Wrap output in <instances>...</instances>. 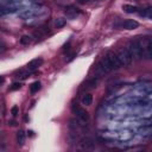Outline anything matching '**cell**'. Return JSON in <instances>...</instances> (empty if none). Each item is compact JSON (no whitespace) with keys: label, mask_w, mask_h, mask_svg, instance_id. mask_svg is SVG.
I'll return each mask as SVG.
<instances>
[{"label":"cell","mask_w":152,"mask_h":152,"mask_svg":"<svg viewBox=\"0 0 152 152\" xmlns=\"http://www.w3.org/2000/svg\"><path fill=\"white\" fill-rule=\"evenodd\" d=\"M42 63H43V59L42 58H34V59H32V61H30L28 63H27V69L28 70H36V69H38V66H40L42 65Z\"/></svg>","instance_id":"cell-8"},{"label":"cell","mask_w":152,"mask_h":152,"mask_svg":"<svg viewBox=\"0 0 152 152\" xmlns=\"http://www.w3.org/2000/svg\"><path fill=\"white\" fill-rule=\"evenodd\" d=\"M82 104H84V106H90L91 103H93V95L91 94H89V93H87V94H84L83 96H82Z\"/></svg>","instance_id":"cell-11"},{"label":"cell","mask_w":152,"mask_h":152,"mask_svg":"<svg viewBox=\"0 0 152 152\" xmlns=\"http://www.w3.org/2000/svg\"><path fill=\"white\" fill-rule=\"evenodd\" d=\"M106 58H107V61H108V63H109V65L112 66L113 70H114V69L116 70V69H119V68L122 66V64H121V62L119 61L116 53H114V52H108L107 56H106Z\"/></svg>","instance_id":"cell-5"},{"label":"cell","mask_w":152,"mask_h":152,"mask_svg":"<svg viewBox=\"0 0 152 152\" xmlns=\"http://www.w3.org/2000/svg\"><path fill=\"white\" fill-rule=\"evenodd\" d=\"M116 56L119 58V61L121 62L122 66H128L132 64L133 62V57L131 55V52L127 50V48H121L116 51Z\"/></svg>","instance_id":"cell-1"},{"label":"cell","mask_w":152,"mask_h":152,"mask_svg":"<svg viewBox=\"0 0 152 152\" xmlns=\"http://www.w3.org/2000/svg\"><path fill=\"white\" fill-rule=\"evenodd\" d=\"M74 112H75L76 116L78 118V120H80L82 124H86V122L89 120V113H88L86 109L76 107V108H74Z\"/></svg>","instance_id":"cell-6"},{"label":"cell","mask_w":152,"mask_h":152,"mask_svg":"<svg viewBox=\"0 0 152 152\" xmlns=\"http://www.w3.org/2000/svg\"><path fill=\"white\" fill-rule=\"evenodd\" d=\"M122 10L126 13H135L138 11V7L137 6H132V5H124L122 6Z\"/></svg>","instance_id":"cell-13"},{"label":"cell","mask_w":152,"mask_h":152,"mask_svg":"<svg viewBox=\"0 0 152 152\" xmlns=\"http://www.w3.org/2000/svg\"><path fill=\"white\" fill-rule=\"evenodd\" d=\"M40 82L39 81H36V82H33L31 86H30V91L32 93V94H34V93H37L39 89H40Z\"/></svg>","instance_id":"cell-14"},{"label":"cell","mask_w":152,"mask_h":152,"mask_svg":"<svg viewBox=\"0 0 152 152\" xmlns=\"http://www.w3.org/2000/svg\"><path fill=\"white\" fill-rule=\"evenodd\" d=\"M138 42L142 49L144 56L152 59V38L142 37V38H138Z\"/></svg>","instance_id":"cell-3"},{"label":"cell","mask_w":152,"mask_h":152,"mask_svg":"<svg viewBox=\"0 0 152 152\" xmlns=\"http://www.w3.org/2000/svg\"><path fill=\"white\" fill-rule=\"evenodd\" d=\"M99 64L103 68V70L106 71V74H108L109 71H112V70H113V69H112V66L109 65V63H108V61H107V58H106V57L101 58V61L99 62Z\"/></svg>","instance_id":"cell-10"},{"label":"cell","mask_w":152,"mask_h":152,"mask_svg":"<svg viewBox=\"0 0 152 152\" xmlns=\"http://www.w3.org/2000/svg\"><path fill=\"white\" fill-rule=\"evenodd\" d=\"M78 13H80L78 8H75V7H69V8L65 10V14H66V17H69V18H74V17H76Z\"/></svg>","instance_id":"cell-12"},{"label":"cell","mask_w":152,"mask_h":152,"mask_svg":"<svg viewBox=\"0 0 152 152\" xmlns=\"http://www.w3.org/2000/svg\"><path fill=\"white\" fill-rule=\"evenodd\" d=\"M65 19H63V18H57V19H55V27H57V28H61V27H63L64 25H65Z\"/></svg>","instance_id":"cell-16"},{"label":"cell","mask_w":152,"mask_h":152,"mask_svg":"<svg viewBox=\"0 0 152 152\" xmlns=\"http://www.w3.org/2000/svg\"><path fill=\"white\" fill-rule=\"evenodd\" d=\"M97 83H99V78L94 77V78H90L88 80L86 83H84V88L86 89H95L97 87Z\"/></svg>","instance_id":"cell-9"},{"label":"cell","mask_w":152,"mask_h":152,"mask_svg":"<svg viewBox=\"0 0 152 152\" xmlns=\"http://www.w3.org/2000/svg\"><path fill=\"white\" fill-rule=\"evenodd\" d=\"M18 106H13L12 108H11V113H12V115L13 116H15V115H18Z\"/></svg>","instance_id":"cell-23"},{"label":"cell","mask_w":152,"mask_h":152,"mask_svg":"<svg viewBox=\"0 0 152 152\" xmlns=\"http://www.w3.org/2000/svg\"><path fill=\"white\" fill-rule=\"evenodd\" d=\"M138 26H139V23L135 21V20H133V19H127V20H125V21L121 23V27H124L126 30H134Z\"/></svg>","instance_id":"cell-7"},{"label":"cell","mask_w":152,"mask_h":152,"mask_svg":"<svg viewBox=\"0 0 152 152\" xmlns=\"http://www.w3.org/2000/svg\"><path fill=\"white\" fill-rule=\"evenodd\" d=\"M94 147H95V141L89 137L81 139L78 142V148L83 150V151H89V150H93Z\"/></svg>","instance_id":"cell-4"},{"label":"cell","mask_w":152,"mask_h":152,"mask_svg":"<svg viewBox=\"0 0 152 152\" xmlns=\"http://www.w3.org/2000/svg\"><path fill=\"white\" fill-rule=\"evenodd\" d=\"M145 17H147L148 19H152V7H148V8H146L145 10V12L142 13Z\"/></svg>","instance_id":"cell-21"},{"label":"cell","mask_w":152,"mask_h":152,"mask_svg":"<svg viewBox=\"0 0 152 152\" xmlns=\"http://www.w3.org/2000/svg\"><path fill=\"white\" fill-rule=\"evenodd\" d=\"M31 42H32V38L30 36H27V34H25V36H23L20 38V44H23V45H28Z\"/></svg>","instance_id":"cell-17"},{"label":"cell","mask_w":152,"mask_h":152,"mask_svg":"<svg viewBox=\"0 0 152 152\" xmlns=\"http://www.w3.org/2000/svg\"><path fill=\"white\" fill-rule=\"evenodd\" d=\"M28 75H30V72H24V71H20L15 77L17 78H19V80H25V78H27L28 77Z\"/></svg>","instance_id":"cell-20"},{"label":"cell","mask_w":152,"mask_h":152,"mask_svg":"<svg viewBox=\"0 0 152 152\" xmlns=\"http://www.w3.org/2000/svg\"><path fill=\"white\" fill-rule=\"evenodd\" d=\"M127 50L131 52L132 57H133V58H135V59H141V58H142V56H144L142 49H141V46H140V44H139L138 39L132 40V42L128 44Z\"/></svg>","instance_id":"cell-2"},{"label":"cell","mask_w":152,"mask_h":152,"mask_svg":"<svg viewBox=\"0 0 152 152\" xmlns=\"http://www.w3.org/2000/svg\"><path fill=\"white\" fill-rule=\"evenodd\" d=\"M69 127H70L71 131H76L77 127H78V121H76L75 119H71V120H70V125H69Z\"/></svg>","instance_id":"cell-19"},{"label":"cell","mask_w":152,"mask_h":152,"mask_svg":"<svg viewBox=\"0 0 152 152\" xmlns=\"http://www.w3.org/2000/svg\"><path fill=\"white\" fill-rule=\"evenodd\" d=\"M88 1H89V0H77V2H78V4H82V5H83V4H87Z\"/></svg>","instance_id":"cell-24"},{"label":"cell","mask_w":152,"mask_h":152,"mask_svg":"<svg viewBox=\"0 0 152 152\" xmlns=\"http://www.w3.org/2000/svg\"><path fill=\"white\" fill-rule=\"evenodd\" d=\"M21 88V83L20 82H15V83H13L12 86H11V90H18V89H20Z\"/></svg>","instance_id":"cell-22"},{"label":"cell","mask_w":152,"mask_h":152,"mask_svg":"<svg viewBox=\"0 0 152 152\" xmlns=\"http://www.w3.org/2000/svg\"><path fill=\"white\" fill-rule=\"evenodd\" d=\"M32 14H33V12H32V11L25 10L24 12H21V13L19 14V17H20V18H23V19H28V18H30Z\"/></svg>","instance_id":"cell-18"},{"label":"cell","mask_w":152,"mask_h":152,"mask_svg":"<svg viewBox=\"0 0 152 152\" xmlns=\"http://www.w3.org/2000/svg\"><path fill=\"white\" fill-rule=\"evenodd\" d=\"M17 141H18L19 145H24V142H25V133H24V131L20 129L17 133Z\"/></svg>","instance_id":"cell-15"}]
</instances>
